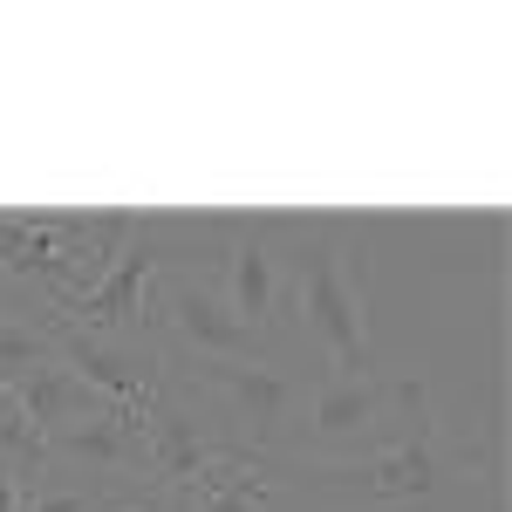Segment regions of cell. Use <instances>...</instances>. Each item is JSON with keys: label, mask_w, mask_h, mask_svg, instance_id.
I'll use <instances>...</instances> for the list:
<instances>
[{"label": "cell", "mask_w": 512, "mask_h": 512, "mask_svg": "<svg viewBox=\"0 0 512 512\" xmlns=\"http://www.w3.org/2000/svg\"><path fill=\"white\" fill-rule=\"evenodd\" d=\"M431 410V390L417 376H301V396H294V451L287 465H349V458H369L410 431L417 417Z\"/></svg>", "instance_id": "cell-1"}, {"label": "cell", "mask_w": 512, "mask_h": 512, "mask_svg": "<svg viewBox=\"0 0 512 512\" xmlns=\"http://www.w3.org/2000/svg\"><path fill=\"white\" fill-rule=\"evenodd\" d=\"M287 267H294L287 315L301 328V342L321 355V376H362L369 369V274L349 253V233L335 219L315 226Z\"/></svg>", "instance_id": "cell-2"}, {"label": "cell", "mask_w": 512, "mask_h": 512, "mask_svg": "<svg viewBox=\"0 0 512 512\" xmlns=\"http://www.w3.org/2000/svg\"><path fill=\"white\" fill-rule=\"evenodd\" d=\"M164 369L192 390V403L205 410V424L219 431L233 458H280L294 396H301V376L287 362L233 355V362H164Z\"/></svg>", "instance_id": "cell-3"}, {"label": "cell", "mask_w": 512, "mask_h": 512, "mask_svg": "<svg viewBox=\"0 0 512 512\" xmlns=\"http://www.w3.org/2000/svg\"><path fill=\"white\" fill-rule=\"evenodd\" d=\"M458 465H472V458H458L444 444L437 410H424L396 444L369 451V458H349V465H287V472L301 478L308 492H335V499H355V506H376V512H417L451 492Z\"/></svg>", "instance_id": "cell-4"}, {"label": "cell", "mask_w": 512, "mask_h": 512, "mask_svg": "<svg viewBox=\"0 0 512 512\" xmlns=\"http://www.w3.org/2000/svg\"><path fill=\"white\" fill-rule=\"evenodd\" d=\"M151 342L164 362H233V355H267V342L226 308L212 274L192 260H164L151 280Z\"/></svg>", "instance_id": "cell-5"}, {"label": "cell", "mask_w": 512, "mask_h": 512, "mask_svg": "<svg viewBox=\"0 0 512 512\" xmlns=\"http://www.w3.org/2000/svg\"><path fill=\"white\" fill-rule=\"evenodd\" d=\"M171 260V239H164L158 219H137L130 246L117 253V267L96 280L89 294H69V301H48V321L62 328H82V335H117V342H151V280Z\"/></svg>", "instance_id": "cell-6"}, {"label": "cell", "mask_w": 512, "mask_h": 512, "mask_svg": "<svg viewBox=\"0 0 512 512\" xmlns=\"http://www.w3.org/2000/svg\"><path fill=\"white\" fill-rule=\"evenodd\" d=\"M212 287L226 294L260 342H274L287 328V301H294V267L280 253V226L274 219H226L219 226V260H212Z\"/></svg>", "instance_id": "cell-7"}, {"label": "cell", "mask_w": 512, "mask_h": 512, "mask_svg": "<svg viewBox=\"0 0 512 512\" xmlns=\"http://www.w3.org/2000/svg\"><path fill=\"white\" fill-rule=\"evenodd\" d=\"M137 431H144V465H151V485L158 492H192L198 478L212 472V465H226L233 451L219 444V431L205 424V410L192 403V390L164 369L158 396L144 403V417H137Z\"/></svg>", "instance_id": "cell-8"}, {"label": "cell", "mask_w": 512, "mask_h": 512, "mask_svg": "<svg viewBox=\"0 0 512 512\" xmlns=\"http://www.w3.org/2000/svg\"><path fill=\"white\" fill-rule=\"evenodd\" d=\"M55 335V362L76 376L82 390H96L103 403H117L130 417H144V403L158 396L164 383V355L158 342H117V335H82V328H62L48 321Z\"/></svg>", "instance_id": "cell-9"}, {"label": "cell", "mask_w": 512, "mask_h": 512, "mask_svg": "<svg viewBox=\"0 0 512 512\" xmlns=\"http://www.w3.org/2000/svg\"><path fill=\"white\" fill-rule=\"evenodd\" d=\"M55 465H82V472H96L110 499H117V492H137V485H151L144 431H137V417L117 410V403H103V410H89V417H76V424L48 431V472H55Z\"/></svg>", "instance_id": "cell-10"}, {"label": "cell", "mask_w": 512, "mask_h": 512, "mask_svg": "<svg viewBox=\"0 0 512 512\" xmlns=\"http://www.w3.org/2000/svg\"><path fill=\"white\" fill-rule=\"evenodd\" d=\"M62 233L69 212H0V280H35L62 294Z\"/></svg>", "instance_id": "cell-11"}, {"label": "cell", "mask_w": 512, "mask_h": 512, "mask_svg": "<svg viewBox=\"0 0 512 512\" xmlns=\"http://www.w3.org/2000/svg\"><path fill=\"white\" fill-rule=\"evenodd\" d=\"M274 499V478H267V458H226L198 478L192 492H178L171 506L178 512H267Z\"/></svg>", "instance_id": "cell-12"}, {"label": "cell", "mask_w": 512, "mask_h": 512, "mask_svg": "<svg viewBox=\"0 0 512 512\" xmlns=\"http://www.w3.org/2000/svg\"><path fill=\"white\" fill-rule=\"evenodd\" d=\"M14 390V403L35 417V431H62V424H76V417H89V410H103V396L96 390H82L76 376L62 369V362H41V369H28V376H14L7 383Z\"/></svg>", "instance_id": "cell-13"}, {"label": "cell", "mask_w": 512, "mask_h": 512, "mask_svg": "<svg viewBox=\"0 0 512 512\" xmlns=\"http://www.w3.org/2000/svg\"><path fill=\"white\" fill-rule=\"evenodd\" d=\"M41 362H55V335L48 321H21V315H0V383L28 376Z\"/></svg>", "instance_id": "cell-14"}, {"label": "cell", "mask_w": 512, "mask_h": 512, "mask_svg": "<svg viewBox=\"0 0 512 512\" xmlns=\"http://www.w3.org/2000/svg\"><path fill=\"white\" fill-rule=\"evenodd\" d=\"M0 458L14 472H48V437L35 431V417L14 403V390L0 383Z\"/></svg>", "instance_id": "cell-15"}, {"label": "cell", "mask_w": 512, "mask_h": 512, "mask_svg": "<svg viewBox=\"0 0 512 512\" xmlns=\"http://www.w3.org/2000/svg\"><path fill=\"white\" fill-rule=\"evenodd\" d=\"M110 499L103 492H21L14 512H103Z\"/></svg>", "instance_id": "cell-16"}, {"label": "cell", "mask_w": 512, "mask_h": 512, "mask_svg": "<svg viewBox=\"0 0 512 512\" xmlns=\"http://www.w3.org/2000/svg\"><path fill=\"white\" fill-rule=\"evenodd\" d=\"M103 512H178V506H171V492H158V485H137V492H117Z\"/></svg>", "instance_id": "cell-17"}, {"label": "cell", "mask_w": 512, "mask_h": 512, "mask_svg": "<svg viewBox=\"0 0 512 512\" xmlns=\"http://www.w3.org/2000/svg\"><path fill=\"white\" fill-rule=\"evenodd\" d=\"M21 506V478H14V465L0 458V512H14Z\"/></svg>", "instance_id": "cell-18"}]
</instances>
